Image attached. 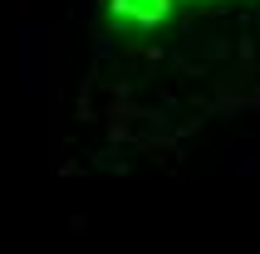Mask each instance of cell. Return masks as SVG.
Returning <instances> with one entry per match:
<instances>
[{"label": "cell", "mask_w": 260, "mask_h": 254, "mask_svg": "<svg viewBox=\"0 0 260 254\" xmlns=\"http://www.w3.org/2000/svg\"><path fill=\"white\" fill-rule=\"evenodd\" d=\"M177 5H182V0H177Z\"/></svg>", "instance_id": "cell-1"}]
</instances>
